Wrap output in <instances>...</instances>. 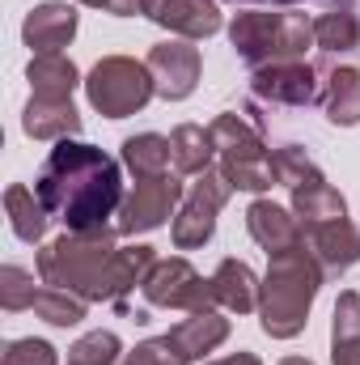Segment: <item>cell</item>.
I'll list each match as a JSON object with an SVG mask.
<instances>
[{
	"label": "cell",
	"mask_w": 360,
	"mask_h": 365,
	"mask_svg": "<svg viewBox=\"0 0 360 365\" xmlns=\"http://www.w3.org/2000/svg\"><path fill=\"white\" fill-rule=\"evenodd\" d=\"M34 297H38V284H34V276L21 272V268H4L0 272V306L13 314V310H34Z\"/></svg>",
	"instance_id": "f546056e"
},
{
	"label": "cell",
	"mask_w": 360,
	"mask_h": 365,
	"mask_svg": "<svg viewBox=\"0 0 360 365\" xmlns=\"http://www.w3.org/2000/svg\"><path fill=\"white\" fill-rule=\"evenodd\" d=\"M153 264H157L153 247H123V251H115L110 264L102 268V280H97V302H119L127 289L144 284Z\"/></svg>",
	"instance_id": "2e32d148"
},
{
	"label": "cell",
	"mask_w": 360,
	"mask_h": 365,
	"mask_svg": "<svg viewBox=\"0 0 360 365\" xmlns=\"http://www.w3.org/2000/svg\"><path fill=\"white\" fill-rule=\"evenodd\" d=\"M229 195H233V182L225 179V170H203L199 182H191V191L182 195L179 217H174V247L179 251H195L212 238L216 212Z\"/></svg>",
	"instance_id": "52a82bcc"
},
{
	"label": "cell",
	"mask_w": 360,
	"mask_h": 365,
	"mask_svg": "<svg viewBox=\"0 0 360 365\" xmlns=\"http://www.w3.org/2000/svg\"><path fill=\"white\" fill-rule=\"evenodd\" d=\"M250 90L268 102H284V106H309L318 98L314 86V68L305 60H284V64H263L250 77Z\"/></svg>",
	"instance_id": "8fae6325"
},
{
	"label": "cell",
	"mask_w": 360,
	"mask_h": 365,
	"mask_svg": "<svg viewBox=\"0 0 360 365\" xmlns=\"http://www.w3.org/2000/svg\"><path fill=\"white\" fill-rule=\"evenodd\" d=\"M335 365H360V336L335 340Z\"/></svg>",
	"instance_id": "836d02e7"
},
{
	"label": "cell",
	"mask_w": 360,
	"mask_h": 365,
	"mask_svg": "<svg viewBox=\"0 0 360 365\" xmlns=\"http://www.w3.org/2000/svg\"><path fill=\"white\" fill-rule=\"evenodd\" d=\"M182 200V182L170 175H157V179H136V191L123 200L119 208V234H149L157 230Z\"/></svg>",
	"instance_id": "9c48e42d"
},
{
	"label": "cell",
	"mask_w": 360,
	"mask_h": 365,
	"mask_svg": "<svg viewBox=\"0 0 360 365\" xmlns=\"http://www.w3.org/2000/svg\"><path fill=\"white\" fill-rule=\"evenodd\" d=\"M4 208H9V221H13V234L21 238V242H38L43 234H47V208H43V200H38V191H30V187H9L4 191Z\"/></svg>",
	"instance_id": "484cf974"
},
{
	"label": "cell",
	"mask_w": 360,
	"mask_h": 365,
	"mask_svg": "<svg viewBox=\"0 0 360 365\" xmlns=\"http://www.w3.org/2000/svg\"><path fill=\"white\" fill-rule=\"evenodd\" d=\"M115 234L119 230H85V234H64L55 242H47L38 251V276L43 284L51 289H68L85 302H97V280L102 268L110 264V255L119 251L115 247Z\"/></svg>",
	"instance_id": "3957f363"
},
{
	"label": "cell",
	"mask_w": 360,
	"mask_h": 365,
	"mask_svg": "<svg viewBox=\"0 0 360 365\" xmlns=\"http://www.w3.org/2000/svg\"><path fill=\"white\" fill-rule=\"evenodd\" d=\"M233 4H263V0H233ZM271 4H301V0H271Z\"/></svg>",
	"instance_id": "8d00e7d4"
},
{
	"label": "cell",
	"mask_w": 360,
	"mask_h": 365,
	"mask_svg": "<svg viewBox=\"0 0 360 365\" xmlns=\"http://www.w3.org/2000/svg\"><path fill=\"white\" fill-rule=\"evenodd\" d=\"M292 212H297V221H301V230H309V225H322V221H339V217H348V204H344V195L331 187V182H305V187H297L292 191Z\"/></svg>",
	"instance_id": "ffe728a7"
},
{
	"label": "cell",
	"mask_w": 360,
	"mask_h": 365,
	"mask_svg": "<svg viewBox=\"0 0 360 365\" xmlns=\"http://www.w3.org/2000/svg\"><path fill=\"white\" fill-rule=\"evenodd\" d=\"M149 17L182 38H208L221 30V9L216 0H153Z\"/></svg>",
	"instance_id": "5bb4252c"
},
{
	"label": "cell",
	"mask_w": 360,
	"mask_h": 365,
	"mask_svg": "<svg viewBox=\"0 0 360 365\" xmlns=\"http://www.w3.org/2000/svg\"><path fill=\"white\" fill-rule=\"evenodd\" d=\"M271 166H275V182H284V187H305V182H322V170L305 158V149H297V145H288V149H275L271 153Z\"/></svg>",
	"instance_id": "83f0119b"
},
{
	"label": "cell",
	"mask_w": 360,
	"mask_h": 365,
	"mask_svg": "<svg viewBox=\"0 0 360 365\" xmlns=\"http://www.w3.org/2000/svg\"><path fill=\"white\" fill-rule=\"evenodd\" d=\"M246 225H250V238H255L268 255H284V251L305 247V230H301L297 212H284V208L271 204V200H255V204L246 208Z\"/></svg>",
	"instance_id": "7c38bea8"
},
{
	"label": "cell",
	"mask_w": 360,
	"mask_h": 365,
	"mask_svg": "<svg viewBox=\"0 0 360 365\" xmlns=\"http://www.w3.org/2000/svg\"><path fill=\"white\" fill-rule=\"evenodd\" d=\"M212 365H263L255 353H233V357H225V361H212Z\"/></svg>",
	"instance_id": "d590c367"
},
{
	"label": "cell",
	"mask_w": 360,
	"mask_h": 365,
	"mask_svg": "<svg viewBox=\"0 0 360 365\" xmlns=\"http://www.w3.org/2000/svg\"><path fill=\"white\" fill-rule=\"evenodd\" d=\"M212 140L221 153V170L233 182V191H268L275 182V166H271V149L263 145V136L242 123V115H216L212 119Z\"/></svg>",
	"instance_id": "5b68a950"
},
{
	"label": "cell",
	"mask_w": 360,
	"mask_h": 365,
	"mask_svg": "<svg viewBox=\"0 0 360 365\" xmlns=\"http://www.w3.org/2000/svg\"><path fill=\"white\" fill-rule=\"evenodd\" d=\"M77 34V9L73 4H38L30 9L21 38L34 56H60V47H68Z\"/></svg>",
	"instance_id": "4fadbf2b"
},
{
	"label": "cell",
	"mask_w": 360,
	"mask_h": 365,
	"mask_svg": "<svg viewBox=\"0 0 360 365\" xmlns=\"http://www.w3.org/2000/svg\"><path fill=\"white\" fill-rule=\"evenodd\" d=\"M30 86H34V98H73L77 90V64L60 51V56H34L30 68H26Z\"/></svg>",
	"instance_id": "7402d4cb"
},
{
	"label": "cell",
	"mask_w": 360,
	"mask_h": 365,
	"mask_svg": "<svg viewBox=\"0 0 360 365\" xmlns=\"http://www.w3.org/2000/svg\"><path fill=\"white\" fill-rule=\"evenodd\" d=\"M85 93L93 110H102L106 119H123V115H136L157 93V86H153L149 64L127 60V56H106L85 77Z\"/></svg>",
	"instance_id": "8992f818"
},
{
	"label": "cell",
	"mask_w": 360,
	"mask_h": 365,
	"mask_svg": "<svg viewBox=\"0 0 360 365\" xmlns=\"http://www.w3.org/2000/svg\"><path fill=\"white\" fill-rule=\"evenodd\" d=\"M314 43L322 51H352V47H360V17L352 13L348 0L344 4L335 0L327 13L314 17Z\"/></svg>",
	"instance_id": "44dd1931"
},
{
	"label": "cell",
	"mask_w": 360,
	"mask_h": 365,
	"mask_svg": "<svg viewBox=\"0 0 360 365\" xmlns=\"http://www.w3.org/2000/svg\"><path fill=\"white\" fill-rule=\"evenodd\" d=\"M81 4H90V9H106L110 0H81Z\"/></svg>",
	"instance_id": "f35d334b"
},
{
	"label": "cell",
	"mask_w": 360,
	"mask_h": 365,
	"mask_svg": "<svg viewBox=\"0 0 360 365\" xmlns=\"http://www.w3.org/2000/svg\"><path fill=\"white\" fill-rule=\"evenodd\" d=\"M229 43L255 68L301 60L305 47L314 43V17H305V13H259V9H246V13H233Z\"/></svg>",
	"instance_id": "277c9868"
},
{
	"label": "cell",
	"mask_w": 360,
	"mask_h": 365,
	"mask_svg": "<svg viewBox=\"0 0 360 365\" xmlns=\"http://www.w3.org/2000/svg\"><path fill=\"white\" fill-rule=\"evenodd\" d=\"M123 162L136 179H157V175H170V162H174V149L166 136L157 132H144V136H132L123 140Z\"/></svg>",
	"instance_id": "603a6c76"
},
{
	"label": "cell",
	"mask_w": 360,
	"mask_h": 365,
	"mask_svg": "<svg viewBox=\"0 0 360 365\" xmlns=\"http://www.w3.org/2000/svg\"><path fill=\"white\" fill-rule=\"evenodd\" d=\"M4 365H55V349L47 340H13L4 349Z\"/></svg>",
	"instance_id": "1f68e13d"
},
{
	"label": "cell",
	"mask_w": 360,
	"mask_h": 365,
	"mask_svg": "<svg viewBox=\"0 0 360 365\" xmlns=\"http://www.w3.org/2000/svg\"><path fill=\"white\" fill-rule=\"evenodd\" d=\"M170 149H174V170L179 175H203L212 166V153H216V140L208 128H195V123H182L170 132Z\"/></svg>",
	"instance_id": "cb8c5ba5"
},
{
	"label": "cell",
	"mask_w": 360,
	"mask_h": 365,
	"mask_svg": "<svg viewBox=\"0 0 360 365\" xmlns=\"http://www.w3.org/2000/svg\"><path fill=\"white\" fill-rule=\"evenodd\" d=\"M322 106H327V119L339 123V128L360 123V73L356 68H335V73L327 77Z\"/></svg>",
	"instance_id": "d4e9b609"
},
{
	"label": "cell",
	"mask_w": 360,
	"mask_h": 365,
	"mask_svg": "<svg viewBox=\"0 0 360 365\" xmlns=\"http://www.w3.org/2000/svg\"><path fill=\"white\" fill-rule=\"evenodd\" d=\"M280 365H314V361H309V357H284Z\"/></svg>",
	"instance_id": "74e56055"
},
{
	"label": "cell",
	"mask_w": 360,
	"mask_h": 365,
	"mask_svg": "<svg viewBox=\"0 0 360 365\" xmlns=\"http://www.w3.org/2000/svg\"><path fill=\"white\" fill-rule=\"evenodd\" d=\"M305 242H309L314 259H318L322 268H331V272L352 268V264L360 259V230L348 221V217L309 225V230H305Z\"/></svg>",
	"instance_id": "9a60e30c"
},
{
	"label": "cell",
	"mask_w": 360,
	"mask_h": 365,
	"mask_svg": "<svg viewBox=\"0 0 360 365\" xmlns=\"http://www.w3.org/2000/svg\"><path fill=\"white\" fill-rule=\"evenodd\" d=\"M318 284H322V264L314 259V251L297 247V251L271 255V268L259 289V314H263V331L271 340L301 336V327L309 323Z\"/></svg>",
	"instance_id": "7a4b0ae2"
},
{
	"label": "cell",
	"mask_w": 360,
	"mask_h": 365,
	"mask_svg": "<svg viewBox=\"0 0 360 365\" xmlns=\"http://www.w3.org/2000/svg\"><path fill=\"white\" fill-rule=\"evenodd\" d=\"M43 208L68 225V234L102 230L115 208H123L119 162L81 140H55L43 175L34 182Z\"/></svg>",
	"instance_id": "6da1fadb"
},
{
	"label": "cell",
	"mask_w": 360,
	"mask_h": 365,
	"mask_svg": "<svg viewBox=\"0 0 360 365\" xmlns=\"http://www.w3.org/2000/svg\"><path fill=\"white\" fill-rule=\"evenodd\" d=\"M149 73H153V86L166 102H182L191 98L199 86V51L191 47V38H174V43H157L149 51Z\"/></svg>",
	"instance_id": "30bf717a"
},
{
	"label": "cell",
	"mask_w": 360,
	"mask_h": 365,
	"mask_svg": "<svg viewBox=\"0 0 360 365\" xmlns=\"http://www.w3.org/2000/svg\"><path fill=\"white\" fill-rule=\"evenodd\" d=\"M259 276L250 272L242 259H225L216 276H212V297L225 306V310H238V314H246V310H255L259 306Z\"/></svg>",
	"instance_id": "d6986e66"
},
{
	"label": "cell",
	"mask_w": 360,
	"mask_h": 365,
	"mask_svg": "<svg viewBox=\"0 0 360 365\" xmlns=\"http://www.w3.org/2000/svg\"><path fill=\"white\" fill-rule=\"evenodd\" d=\"M149 4H153V0H110L106 9L119 13V17H132V13H149Z\"/></svg>",
	"instance_id": "e575fe53"
},
{
	"label": "cell",
	"mask_w": 360,
	"mask_h": 365,
	"mask_svg": "<svg viewBox=\"0 0 360 365\" xmlns=\"http://www.w3.org/2000/svg\"><path fill=\"white\" fill-rule=\"evenodd\" d=\"M119 353H123V344L115 331H90L68 349V365H115Z\"/></svg>",
	"instance_id": "f1b7e54d"
},
{
	"label": "cell",
	"mask_w": 360,
	"mask_h": 365,
	"mask_svg": "<svg viewBox=\"0 0 360 365\" xmlns=\"http://www.w3.org/2000/svg\"><path fill=\"white\" fill-rule=\"evenodd\" d=\"M140 289L153 306H170V310H186V314H199V310L216 306L212 280H203L186 259H157Z\"/></svg>",
	"instance_id": "ba28073f"
},
{
	"label": "cell",
	"mask_w": 360,
	"mask_h": 365,
	"mask_svg": "<svg viewBox=\"0 0 360 365\" xmlns=\"http://www.w3.org/2000/svg\"><path fill=\"white\" fill-rule=\"evenodd\" d=\"M166 336L186 361H195V357H208L212 349H221L229 340V319H221L216 310H199V314L182 319L179 327H170Z\"/></svg>",
	"instance_id": "ac0fdd59"
},
{
	"label": "cell",
	"mask_w": 360,
	"mask_h": 365,
	"mask_svg": "<svg viewBox=\"0 0 360 365\" xmlns=\"http://www.w3.org/2000/svg\"><path fill=\"white\" fill-rule=\"evenodd\" d=\"M21 128L34 140H68L81 132V115L73 110V98H30Z\"/></svg>",
	"instance_id": "e0dca14e"
},
{
	"label": "cell",
	"mask_w": 360,
	"mask_h": 365,
	"mask_svg": "<svg viewBox=\"0 0 360 365\" xmlns=\"http://www.w3.org/2000/svg\"><path fill=\"white\" fill-rule=\"evenodd\" d=\"M360 336V293H344L335 302V323H331V344L335 340H348Z\"/></svg>",
	"instance_id": "d6a6232c"
},
{
	"label": "cell",
	"mask_w": 360,
	"mask_h": 365,
	"mask_svg": "<svg viewBox=\"0 0 360 365\" xmlns=\"http://www.w3.org/2000/svg\"><path fill=\"white\" fill-rule=\"evenodd\" d=\"M119 365H186V357L170 344V336H157V340H144L136 353H127Z\"/></svg>",
	"instance_id": "4dcf8cb0"
},
{
	"label": "cell",
	"mask_w": 360,
	"mask_h": 365,
	"mask_svg": "<svg viewBox=\"0 0 360 365\" xmlns=\"http://www.w3.org/2000/svg\"><path fill=\"white\" fill-rule=\"evenodd\" d=\"M34 314H38V319H47L51 327H77V323L85 319V297H77V293H68V289L38 284Z\"/></svg>",
	"instance_id": "4316f807"
}]
</instances>
